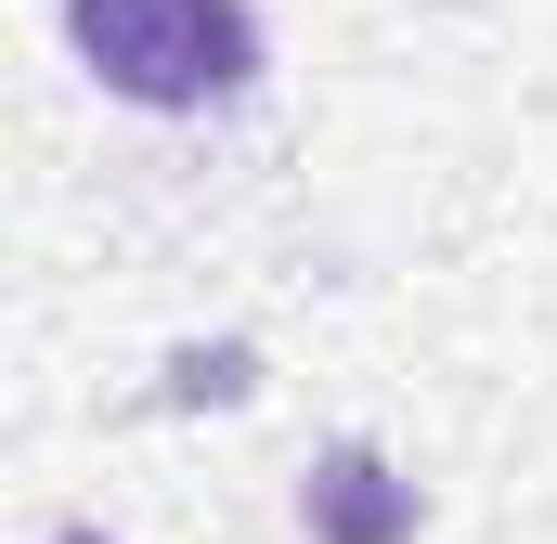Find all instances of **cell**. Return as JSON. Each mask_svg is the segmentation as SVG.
Wrapping results in <instances>:
<instances>
[{
    "instance_id": "obj_1",
    "label": "cell",
    "mask_w": 557,
    "mask_h": 544,
    "mask_svg": "<svg viewBox=\"0 0 557 544\" xmlns=\"http://www.w3.org/2000/svg\"><path fill=\"white\" fill-rule=\"evenodd\" d=\"M65 39L104 91L131 104H234L260 78V26L247 0H65Z\"/></svg>"
}]
</instances>
